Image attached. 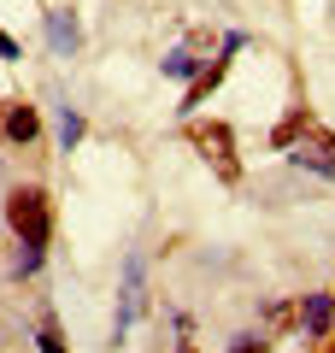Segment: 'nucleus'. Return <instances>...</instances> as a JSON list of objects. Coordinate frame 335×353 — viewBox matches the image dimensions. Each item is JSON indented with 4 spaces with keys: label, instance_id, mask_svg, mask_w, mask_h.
Wrapping results in <instances>:
<instances>
[{
    "label": "nucleus",
    "instance_id": "obj_1",
    "mask_svg": "<svg viewBox=\"0 0 335 353\" xmlns=\"http://www.w3.org/2000/svg\"><path fill=\"white\" fill-rule=\"evenodd\" d=\"M6 224L24 236V248H30V253H41V248H48V236H53L48 194H41V189H18L12 201H6Z\"/></svg>",
    "mask_w": 335,
    "mask_h": 353
},
{
    "label": "nucleus",
    "instance_id": "obj_2",
    "mask_svg": "<svg viewBox=\"0 0 335 353\" xmlns=\"http://www.w3.org/2000/svg\"><path fill=\"white\" fill-rule=\"evenodd\" d=\"M188 136H194V148L218 165V176H236V171H241V165H236V136H230V124H194Z\"/></svg>",
    "mask_w": 335,
    "mask_h": 353
},
{
    "label": "nucleus",
    "instance_id": "obj_3",
    "mask_svg": "<svg viewBox=\"0 0 335 353\" xmlns=\"http://www.w3.org/2000/svg\"><path fill=\"white\" fill-rule=\"evenodd\" d=\"M294 165L300 171H318V176H335V136L329 130H306L294 141Z\"/></svg>",
    "mask_w": 335,
    "mask_h": 353
},
{
    "label": "nucleus",
    "instance_id": "obj_4",
    "mask_svg": "<svg viewBox=\"0 0 335 353\" xmlns=\"http://www.w3.org/2000/svg\"><path fill=\"white\" fill-rule=\"evenodd\" d=\"M136 312H141V259L130 253V259H124V306H118V336L130 330V318H136Z\"/></svg>",
    "mask_w": 335,
    "mask_h": 353
},
{
    "label": "nucleus",
    "instance_id": "obj_5",
    "mask_svg": "<svg viewBox=\"0 0 335 353\" xmlns=\"http://www.w3.org/2000/svg\"><path fill=\"white\" fill-rule=\"evenodd\" d=\"M300 324H306V336H323V330L335 324V301H329V294H306V312H300Z\"/></svg>",
    "mask_w": 335,
    "mask_h": 353
},
{
    "label": "nucleus",
    "instance_id": "obj_6",
    "mask_svg": "<svg viewBox=\"0 0 335 353\" xmlns=\"http://www.w3.org/2000/svg\"><path fill=\"white\" fill-rule=\"evenodd\" d=\"M6 136H12V141H36V136H41L36 106H12V112H6Z\"/></svg>",
    "mask_w": 335,
    "mask_h": 353
},
{
    "label": "nucleus",
    "instance_id": "obj_7",
    "mask_svg": "<svg viewBox=\"0 0 335 353\" xmlns=\"http://www.w3.org/2000/svg\"><path fill=\"white\" fill-rule=\"evenodd\" d=\"M48 41H53V53H71V48H77V24H71V12H48Z\"/></svg>",
    "mask_w": 335,
    "mask_h": 353
},
{
    "label": "nucleus",
    "instance_id": "obj_8",
    "mask_svg": "<svg viewBox=\"0 0 335 353\" xmlns=\"http://www.w3.org/2000/svg\"><path fill=\"white\" fill-rule=\"evenodd\" d=\"M300 136H306V112H288L283 124H276V148H294Z\"/></svg>",
    "mask_w": 335,
    "mask_h": 353
},
{
    "label": "nucleus",
    "instance_id": "obj_9",
    "mask_svg": "<svg viewBox=\"0 0 335 353\" xmlns=\"http://www.w3.org/2000/svg\"><path fill=\"white\" fill-rule=\"evenodd\" d=\"M59 141H65V153H71L77 141H83V118H77V112H65V124H59Z\"/></svg>",
    "mask_w": 335,
    "mask_h": 353
},
{
    "label": "nucleus",
    "instance_id": "obj_10",
    "mask_svg": "<svg viewBox=\"0 0 335 353\" xmlns=\"http://www.w3.org/2000/svg\"><path fill=\"white\" fill-rule=\"evenodd\" d=\"M165 77H194V59H188V53H171V59H165Z\"/></svg>",
    "mask_w": 335,
    "mask_h": 353
},
{
    "label": "nucleus",
    "instance_id": "obj_11",
    "mask_svg": "<svg viewBox=\"0 0 335 353\" xmlns=\"http://www.w3.org/2000/svg\"><path fill=\"white\" fill-rule=\"evenodd\" d=\"M41 353H65V341H59V330H53V324L41 330Z\"/></svg>",
    "mask_w": 335,
    "mask_h": 353
},
{
    "label": "nucleus",
    "instance_id": "obj_12",
    "mask_svg": "<svg viewBox=\"0 0 335 353\" xmlns=\"http://www.w3.org/2000/svg\"><path fill=\"white\" fill-rule=\"evenodd\" d=\"M236 353H265V341H259V336H241V341H236Z\"/></svg>",
    "mask_w": 335,
    "mask_h": 353
},
{
    "label": "nucleus",
    "instance_id": "obj_13",
    "mask_svg": "<svg viewBox=\"0 0 335 353\" xmlns=\"http://www.w3.org/2000/svg\"><path fill=\"white\" fill-rule=\"evenodd\" d=\"M0 59H18V41L12 36H0Z\"/></svg>",
    "mask_w": 335,
    "mask_h": 353
},
{
    "label": "nucleus",
    "instance_id": "obj_14",
    "mask_svg": "<svg viewBox=\"0 0 335 353\" xmlns=\"http://www.w3.org/2000/svg\"><path fill=\"white\" fill-rule=\"evenodd\" d=\"M329 353H335V347H329Z\"/></svg>",
    "mask_w": 335,
    "mask_h": 353
}]
</instances>
